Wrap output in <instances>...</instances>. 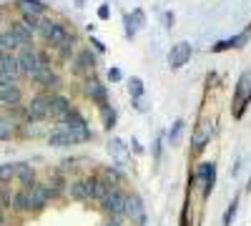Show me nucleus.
Segmentation results:
<instances>
[{
  "mask_svg": "<svg viewBox=\"0 0 251 226\" xmlns=\"http://www.w3.org/2000/svg\"><path fill=\"white\" fill-rule=\"evenodd\" d=\"M93 133L91 128H66V126H60V123H55V128L48 133V146L53 149H71V146H78V143H86L91 141Z\"/></svg>",
  "mask_w": 251,
  "mask_h": 226,
  "instance_id": "1",
  "label": "nucleus"
},
{
  "mask_svg": "<svg viewBox=\"0 0 251 226\" xmlns=\"http://www.w3.org/2000/svg\"><path fill=\"white\" fill-rule=\"evenodd\" d=\"M249 106H251V71H244L231 96V118L241 121Z\"/></svg>",
  "mask_w": 251,
  "mask_h": 226,
  "instance_id": "2",
  "label": "nucleus"
},
{
  "mask_svg": "<svg viewBox=\"0 0 251 226\" xmlns=\"http://www.w3.org/2000/svg\"><path fill=\"white\" fill-rule=\"evenodd\" d=\"M40 38H43V43L48 46V48H58V46H63L68 38H73V33L63 25V23H58V20H43V25H40Z\"/></svg>",
  "mask_w": 251,
  "mask_h": 226,
  "instance_id": "3",
  "label": "nucleus"
},
{
  "mask_svg": "<svg viewBox=\"0 0 251 226\" xmlns=\"http://www.w3.org/2000/svg\"><path fill=\"white\" fill-rule=\"evenodd\" d=\"M126 194L123 189H111L108 196L103 199L100 211L106 214V219H126Z\"/></svg>",
  "mask_w": 251,
  "mask_h": 226,
  "instance_id": "4",
  "label": "nucleus"
},
{
  "mask_svg": "<svg viewBox=\"0 0 251 226\" xmlns=\"http://www.w3.org/2000/svg\"><path fill=\"white\" fill-rule=\"evenodd\" d=\"M96 63H98V55H96L91 48H83V50H78V53L73 55V60H71V73L88 78V75H93Z\"/></svg>",
  "mask_w": 251,
  "mask_h": 226,
  "instance_id": "5",
  "label": "nucleus"
},
{
  "mask_svg": "<svg viewBox=\"0 0 251 226\" xmlns=\"http://www.w3.org/2000/svg\"><path fill=\"white\" fill-rule=\"evenodd\" d=\"M211 138H214V123L208 121V118H201L196 123L194 133H191V151L194 153H201L208 143H211Z\"/></svg>",
  "mask_w": 251,
  "mask_h": 226,
  "instance_id": "6",
  "label": "nucleus"
},
{
  "mask_svg": "<svg viewBox=\"0 0 251 226\" xmlns=\"http://www.w3.org/2000/svg\"><path fill=\"white\" fill-rule=\"evenodd\" d=\"M71 111H73V103H71L68 96H63V93H48V118L50 121L60 123Z\"/></svg>",
  "mask_w": 251,
  "mask_h": 226,
  "instance_id": "7",
  "label": "nucleus"
},
{
  "mask_svg": "<svg viewBox=\"0 0 251 226\" xmlns=\"http://www.w3.org/2000/svg\"><path fill=\"white\" fill-rule=\"evenodd\" d=\"M83 93H86V98L93 100L98 108L108 103V91H106V86H103V80L96 78V75H88L86 80H83Z\"/></svg>",
  "mask_w": 251,
  "mask_h": 226,
  "instance_id": "8",
  "label": "nucleus"
},
{
  "mask_svg": "<svg viewBox=\"0 0 251 226\" xmlns=\"http://www.w3.org/2000/svg\"><path fill=\"white\" fill-rule=\"evenodd\" d=\"M48 118V93H38L30 98V103L25 108V121L28 123H38Z\"/></svg>",
  "mask_w": 251,
  "mask_h": 226,
  "instance_id": "9",
  "label": "nucleus"
},
{
  "mask_svg": "<svg viewBox=\"0 0 251 226\" xmlns=\"http://www.w3.org/2000/svg\"><path fill=\"white\" fill-rule=\"evenodd\" d=\"M68 196L73 201H93V176H83L68 183Z\"/></svg>",
  "mask_w": 251,
  "mask_h": 226,
  "instance_id": "10",
  "label": "nucleus"
},
{
  "mask_svg": "<svg viewBox=\"0 0 251 226\" xmlns=\"http://www.w3.org/2000/svg\"><path fill=\"white\" fill-rule=\"evenodd\" d=\"M50 199H53V194H50V189L46 186V183H35V186L28 191V209L30 211H43Z\"/></svg>",
  "mask_w": 251,
  "mask_h": 226,
  "instance_id": "11",
  "label": "nucleus"
},
{
  "mask_svg": "<svg viewBox=\"0 0 251 226\" xmlns=\"http://www.w3.org/2000/svg\"><path fill=\"white\" fill-rule=\"evenodd\" d=\"M191 53H194V48H191V43L188 40H181V43H176V46H171V50H169V66L176 71V68H183L188 60H191Z\"/></svg>",
  "mask_w": 251,
  "mask_h": 226,
  "instance_id": "12",
  "label": "nucleus"
},
{
  "mask_svg": "<svg viewBox=\"0 0 251 226\" xmlns=\"http://www.w3.org/2000/svg\"><path fill=\"white\" fill-rule=\"evenodd\" d=\"M30 80H33L38 88H48V91H53V93H55V88L60 86V75H58L53 68H38V71L30 75Z\"/></svg>",
  "mask_w": 251,
  "mask_h": 226,
  "instance_id": "13",
  "label": "nucleus"
},
{
  "mask_svg": "<svg viewBox=\"0 0 251 226\" xmlns=\"http://www.w3.org/2000/svg\"><path fill=\"white\" fill-rule=\"evenodd\" d=\"M126 219H133L138 226H146L143 199L138 194H128V196H126Z\"/></svg>",
  "mask_w": 251,
  "mask_h": 226,
  "instance_id": "14",
  "label": "nucleus"
},
{
  "mask_svg": "<svg viewBox=\"0 0 251 226\" xmlns=\"http://www.w3.org/2000/svg\"><path fill=\"white\" fill-rule=\"evenodd\" d=\"M18 68H20V75H33L38 71V50L33 48H23V50H18Z\"/></svg>",
  "mask_w": 251,
  "mask_h": 226,
  "instance_id": "15",
  "label": "nucleus"
},
{
  "mask_svg": "<svg viewBox=\"0 0 251 226\" xmlns=\"http://www.w3.org/2000/svg\"><path fill=\"white\" fill-rule=\"evenodd\" d=\"M15 178H18V183H20V189L23 191H30L33 186H35V171H33V166L28 161H18L15 163Z\"/></svg>",
  "mask_w": 251,
  "mask_h": 226,
  "instance_id": "16",
  "label": "nucleus"
},
{
  "mask_svg": "<svg viewBox=\"0 0 251 226\" xmlns=\"http://www.w3.org/2000/svg\"><path fill=\"white\" fill-rule=\"evenodd\" d=\"M216 176V163L214 161H201L199 166L194 169L191 174V181H188V186H203L208 178Z\"/></svg>",
  "mask_w": 251,
  "mask_h": 226,
  "instance_id": "17",
  "label": "nucleus"
},
{
  "mask_svg": "<svg viewBox=\"0 0 251 226\" xmlns=\"http://www.w3.org/2000/svg\"><path fill=\"white\" fill-rule=\"evenodd\" d=\"M13 35L18 38V43H20V50L23 48H33V30L23 23V20H15V23L10 25Z\"/></svg>",
  "mask_w": 251,
  "mask_h": 226,
  "instance_id": "18",
  "label": "nucleus"
},
{
  "mask_svg": "<svg viewBox=\"0 0 251 226\" xmlns=\"http://www.w3.org/2000/svg\"><path fill=\"white\" fill-rule=\"evenodd\" d=\"M20 100H23V91H20L18 86L0 91V106H5V108H18Z\"/></svg>",
  "mask_w": 251,
  "mask_h": 226,
  "instance_id": "19",
  "label": "nucleus"
},
{
  "mask_svg": "<svg viewBox=\"0 0 251 226\" xmlns=\"http://www.w3.org/2000/svg\"><path fill=\"white\" fill-rule=\"evenodd\" d=\"M15 5H18L20 15H43L48 10V5L40 3V0H18Z\"/></svg>",
  "mask_w": 251,
  "mask_h": 226,
  "instance_id": "20",
  "label": "nucleus"
},
{
  "mask_svg": "<svg viewBox=\"0 0 251 226\" xmlns=\"http://www.w3.org/2000/svg\"><path fill=\"white\" fill-rule=\"evenodd\" d=\"M246 35L249 33H241V35H234V38H226V40H219V43L211 46L214 53H221V50H228V48H241L246 43Z\"/></svg>",
  "mask_w": 251,
  "mask_h": 226,
  "instance_id": "21",
  "label": "nucleus"
},
{
  "mask_svg": "<svg viewBox=\"0 0 251 226\" xmlns=\"http://www.w3.org/2000/svg\"><path fill=\"white\" fill-rule=\"evenodd\" d=\"M60 126H66V128H88V121H86V116H83L80 111H71L66 118L60 121Z\"/></svg>",
  "mask_w": 251,
  "mask_h": 226,
  "instance_id": "22",
  "label": "nucleus"
},
{
  "mask_svg": "<svg viewBox=\"0 0 251 226\" xmlns=\"http://www.w3.org/2000/svg\"><path fill=\"white\" fill-rule=\"evenodd\" d=\"M103 181L108 183L111 189H121V181H123V174L116 169V166H108V169H100V174H98Z\"/></svg>",
  "mask_w": 251,
  "mask_h": 226,
  "instance_id": "23",
  "label": "nucleus"
},
{
  "mask_svg": "<svg viewBox=\"0 0 251 226\" xmlns=\"http://www.w3.org/2000/svg\"><path fill=\"white\" fill-rule=\"evenodd\" d=\"M0 50H3V53H15V50H20V43H18V38L13 35L10 28L0 33Z\"/></svg>",
  "mask_w": 251,
  "mask_h": 226,
  "instance_id": "24",
  "label": "nucleus"
},
{
  "mask_svg": "<svg viewBox=\"0 0 251 226\" xmlns=\"http://www.w3.org/2000/svg\"><path fill=\"white\" fill-rule=\"evenodd\" d=\"M128 96L136 100V106L141 108V98L146 96V86H143V80L138 75H131V80H128Z\"/></svg>",
  "mask_w": 251,
  "mask_h": 226,
  "instance_id": "25",
  "label": "nucleus"
},
{
  "mask_svg": "<svg viewBox=\"0 0 251 226\" xmlns=\"http://www.w3.org/2000/svg\"><path fill=\"white\" fill-rule=\"evenodd\" d=\"M10 209L15 211V214H25V211H30L28 209V191H15L13 194V199H10Z\"/></svg>",
  "mask_w": 251,
  "mask_h": 226,
  "instance_id": "26",
  "label": "nucleus"
},
{
  "mask_svg": "<svg viewBox=\"0 0 251 226\" xmlns=\"http://www.w3.org/2000/svg\"><path fill=\"white\" fill-rule=\"evenodd\" d=\"M108 191H111V186H108V183L103 181L100 176H93V201L98 203V206L103 203V199L108 196Z\"/></svg>",
  "mask_w": 251,
  "mask_h": 226,
  "instance_id": "27",
  "label": "nucleus"
},
{
  "mask_svg": "<svg viewBox=\"0 0 251 226\" xmlns=\"http://www.w3.org/2000/svg\"><path fill=\"white\" fill-rule=\"evenodd\" d=\"M0 68L20 78V68H18V55H15V53H3V55H0Z\"/></svg>",
  "mask_w": 251,
  "mask_h": 226,
  "instance_id": "28",
  "label": "nucleus"
},
{
  "mask_svg": "<svg viewBox=\"0 0 251 226\" xmlns=\"http://www.w3.org/2000/svg\"><path fill=\"white\" fill-rule=\"evenodd\" d=\"M100 113H103V128H106V131H113V128H116V123H118V118H116V108H113L111 103H106V106H100Z\"/></svg>",
  "mask_w": 251,
  "mask_h": 226,
  "instance_id": "29",
  "label": "nucleus"
},
{
  "mask_svg": "<svg viewBox=\"0 0 251 226\" xmlns=\"http://www.w3.org/2000/svg\"><path fill=\"white\" fill-rule=\"evenodd\" d=\"M73 50H75V35H73V38H68L63 46H58V48H55L58 60H73Z\"/></svg>",
  "mask_w": 251,
  "mask_h": 226,
  "instance_id": "30",
  "label": "nucleus"
},
{
  "mask_svg": "<svg viewBox=\"0 0 251 226\" xmlns=\"http://www.w3.org/2000/svg\"><path fill=\"white\" fill-rule=\"evenodd\" d=\"M183 126H186V121H183V118H176V121L171 123V128H169V141L174 143V146H176V143L181 141V133H183Z\"/></svg>",
  "mask_w": 251,
  "mask_h": 226,
  "instance_id": "31",
  "label": "nucleus"
},
{
  "mask_svg": "<svg viewBox=\"0 0 251 226\" xmlns=\"http://www.w3.org/2000/svg\"><path fill=\"white\" fill-rule=\"evenodd\" d=\"M15 133V126H13V121L5 118V116H0V141H10Z\"/></svg>",
  "mask_w": 251,
  "mask_h": 226,
  "instance_id": "32",
  "label": "nucleus"
},
{
  "mask_svg": "<svg viewBox=\"0 0 251 226\" xmlns=\"http://www.w3.org/2000/svg\"><path fill=\"white\" fill-rule=\"evenodd\" d=\"M236 211H239V196H234V199H231V203L226 206V211H224V226H231V224H234Z\"/></svg>",
  "mask_w": 251,
  "mask_h": 226,
  "instance_id": "33",
  "label": "nucleus"
},
{
  "mask_svg": "<svg viewBox=\"0 0 251 226\" xmlns=\"http://www.w3.org/2000/svg\"><path fill=\"white\" fill-rule=\"evenodd\" d=\"M123 25H126V38H136V33H138V23H136V18H133V13H126L123 15Z\"/></svg>",
  "mask_w": 251,
  "mask_h": 226,
  "instance_id": "34",
  "label": "nucleus"
},
{
  "mask_svg": "<svg viewBox=\"0 0 251 226\" xmlns=\"http://www.w3.org/2000/svg\"><path fill=\"white\" fill-rule=\"evenodd\" d=\"M13 86H18V75H13V73L0 68V91H3V88H13Z\"/></svg>",
  "mask_w": 251,
  "mask_h": 226,
  "instance_id": "35",
  "label": "nucleus"
},
{
  "mask_svg": "<svg viewBox=\"0 0 251 226\" xmlns=\"http://www.w3.org/2000/svg\"><path fill=\"white\" fill-rule=\"evenodd\" d=\"M15 178V163H3L0 166V183H8Z\"/></svg>",
  "mask_w": 251,
  "mask_h": 226,
  "instance_id": "36",
  "label": "nucleus"
},
{
  "mask_svg": "<svg viewBox=\"0 0 251 226\" xmlns=\"http://www.w3.org/2000/svg\"><path fill=\"white\" fill-rule=\"evenodd\" d=\"M48 189H50V194H53V199H55L63 189H66V178H63V176H53V181L48 183Z\"/></svg>",
  "mask_w": 251,
  "mask_h": 226,
  "instance_id": "37",
  "label": "nucleus"
},
{
  "mask_svg": "<svg viewBox=\"0 0 251 226\" xmlns=\"http://www.w3.org/2000/svg\"><path fill=\"white\" fill-rule=\"evenodd\" d=\"M38 68H50V53L38 50Z\"/></svg>",
  "mask_w": 251,
  "mask_h": 226,
  "instance_id": "38",
  "label": "nucleus"
},
{
  "mask_svg": "<svg viewBox=\"0 0 251 226\" xmlns=\"http://www.w3.org/2000/svg\"><path fill=\"white\" fill-rule=\"evenodd\" d=\"M161 146H163V138H161V136L153 138V161H156V163L161 161Z\"/></svg>",
  "mask_w": 251,
  "mask_h": 226,
  "instance_id": "39",
  "label": "nucleus"
},
{
  "mask_svg": "<svg viewBox=\"0 0 251 226\" xmlns=\"http://www.w3.org/2000/svg\"><path fill=\"white\" fill-rule=\"evenodd\" d=\"M108 80L111 83H118V80H123V73H121V68H108Z\"/></svg>",
  "mask_w": 251,
  "mask_h": 226,
  "instance_id": "40",
  "label": "nucleus"
},
{
  "mask_svg": "<svg viewBox=\"0 0 251 226\" xmlns=\"http://www.w3.org/2000/svg\"><path fill=\"white\" fill-rule=\"evenodd\" d=\"M108 15H111V5L108 3H100L98 5V18L100 20H108Z\"/></svg>",
  "mask_w": 251,
  "mask_h": 226,
  "instance_id": "41",
  "label": "nucleus"
},
{
  "mask_svg": "<svg viewBox=\"0 0 251 226\" xmlns=\"http://www.w3.org/2000/svg\"><path fill=\"white\" fill-rule=\"evenodd\" d=\"M133 18H136L138 28H143V25H146V15H143V10H141V8H136V10H133Z\"/></svg>",
  "mask_w": 251,
  "mask_h": 226,
  "instance_id": "42",
  "label": "nucleus"
},
{
  "mask_svg": "<svg viewBox=\"0 0 251 226\" xmlns=\"http://www.w3.org/2000/svg\"><path fill=\"white\" fill-rule=\"evenodd\" d=\"M91 46H93V48H96L98 53H106V46H103V43H100L98 38H91Z\"/></svg>",
  "mask_w": 251,
  "mask_h": 226,
  "instance_id": "43",
  "label": "nucleus"
},
{
  "mask_svg": "<svg viewBox=\"0 0 251 226\" xmlns=\"http://www.w3.org/2000/svg\"><path fill=\"white\" fill-rule=\"evenodd\" d=\"M178 226H188V203H186L183 211H181V221H178Z\"/></svg>",
  "mask_w": 251,
  "mask_h": 226,
  "instance_id": "44",
  "label": "nucleus"
},
{
  "mask_svg": "<svg viewBox=\"0 0 251 226\" xmlns=\"http://www.w3.org/2000/svg\"><path fill=\"white\" fill-rule=\"evenodd\" d=\"M103 226H123V219H106Z\"/></svg>",
  "mask_w": 251,
  "mask_h": 226,
  "instance_id": "45",
  "label": "nucleus"
},
{
  "mask_svg": "<svg viewBox=\"0 0 251 226\" xmlns=\"http://www.w3.org/2000/svg\"><path fill=\"white\" fill-rule=\"evenodd\" d=\"M163 18H166V20H163V23H166V25H169V28H174V13H166Z\"/></svg>",
  "mask_w": 251,
  "mask_h": 226,
  "instance_id": "46",
  "label": "nucleus"
},
{
  "mask_svg": "<svg viewBox=\"0 0 251 226\" xmlns=\"http://www.w3.org/2000/svg\"><path fill=\"white\" fill-rule=\"evenodd\" d=\"M0 226H3V211H0Z\"/></svg>",
  "mask_w": 251,
  "mask_h": 226,
  "instance_id": "47",
  "label": "nucleus"
}]
</instances>
